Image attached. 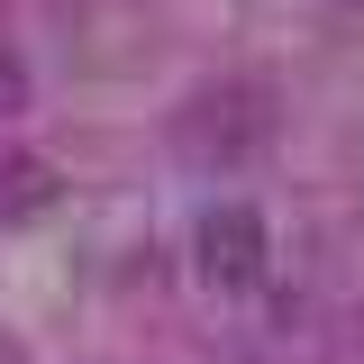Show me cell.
I'll list each match as a JSON object with an SVG mask.
<instances>
[{
	"label": "cell",
	"mask_w": 364,
	"mask_h": 364,
	"mask_svg": "<svg viewBox=\"0 0 364 364\" xmlns=\"http://www.w3.org/2000/svg\"><path fill=\"white\" fill-rule=\"evenodd\" d=\"M200 282H219V291H246V282H264V255H273V237L264 219L246 210V200H219L210 219H200Z\"/></svg>",
	"instance_id": "7a4b0ae2"
},
{
	"label": "cell",
	"mask_w": 364,
	"mask_h": 364,
	"mask_svg": "<svg viewBox=\"0 0 364 364\" xmlns=\"http://www.w3.org/2000/svg\"><path fill=\"white\" fill-rule=\"evenodd\" d=\"M273 136V109L255 82H219V91H191L173 119V146L191 155V164H246L255 146Z\"/></svg>",
	"instance_id": "6da1fadb"
}]
</instances>
